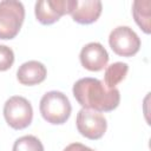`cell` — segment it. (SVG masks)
<instances>
[{
  "mask_svg": "<svg viewBox=\"0 0 151 151\" xmlns=\"http://www.w3.org/2000/svg\"><path fill=\"white\" fill-rule=\"evenodd\" d=\"M13 151H44L42 143L32 134L18 138L13 144Z\"/></svg>",
  "mask_w": 151,
  "mask_h": 151,
  "instance_id": "cell-13",
  "label": "cell"
},
{
  "mask_svg": "<svg viewBox=\"0 0 151 151\" xmlns=\"http://www.w3.org/2000/svg\"><path fill=\"white\" fill-rule=\"evenodd\" d=\"M111 50L120 57H132L140 48V39L129 26H118L113 28L109 37Z\"/></svg>",
  "mask_w": 151,
  "mask_h": 151,
  "instance_id": "cell-5",
  "label": "cell"
},
{
  "mask_svg": "<svg viewBox=\"0 0 151 151\" xmlns=\"http://www.w3.org/2000/svg\"><path fill=\"white\" fill-rule=\"evenodd\" d=\"M39 110L47 123L61 125L68 120L72 106L66 94L60 91H50L41 97Z\"/></svg>",
  "mask_w": 151,
  "mask_h": 151,
  "instance_id": "cell-2",
  "label": "cell"
},
{
  "mask_svg": "<svg viewBox=\"0 0 151 151\" xmlns=\"http://www.w3.org/2000/svg\"><path fill=\"white\" fill-rule=\"evenodd\" d=\"M25 20V7L15 0L0 1V39L11 40L18 35Z\"/></svg>",
  "mask_w": 151,
  "mask_h": 151,
  "instance_id": "cell-3",
  "label": "cell"
},
{
  "mask_svg": "<svg viewBox=\"0 0 151 151\" xmlns=\"http://www.w3.org/2000/svg\"><path fill=\"white\" fill-rule=\"evenodd\" d=\"M129 72V65L126 63L117 61L106 67L104 73V84L109 88H116V86L123 81Z\"/></svg>",
  "mask_w": 151,
  "mask_h": 151,
  "instance_id": "cell-12",
  "label": "cell"
},
{
  "mask_svg": "<svg viewBox=\"0 0 151 151\" xmlns=\"http://www.w3.org/2000/svg\"><path fill=\"white\" fill-rule=\"evenodd\" d=\"M14 63V52L6 45H0V72L7 71Z\"/></svg>",
  "mask_w": 151,
  "mask_h": 151,
  "instance_id": "cell-14",
  "label": "cell"
},
{
  "mask_svg": "<svg viewBox=\"0 0 151 151\" xmlns=\"http://www.w3.org/2000/svg\"><path fill=\"white\" fill-rule=\"evenodd\" d=\"M76 100L83 109L97 112H110L118 107L120 93L118 88H109L97 78H81L72 88Z\"/></svg>",
  "mask_w": 151,
  "mask_h": 151,
  "instance_id": "cell-1",
  "label": "cell"
},
{
  "mask_svg": "<svg viewBox=\"0 0 151 151\" xmlns=\"http://www.w3.org/2000/svg\"><path fill=\"white\" fill-rule=\"evenodd\" d=\"M79 59L86 70L98 72L106 67L109 53L100 42H88L81 48Z\"/></svg>",
  "mask_w": 151,
  "mask_h": 151,
  "instance_id": "cell-8",
  "label": "cell"
},
{
  "mask_svg": "<svg viewBox=\"0 0 151 151\" xmlns=\"http://www.w3.org/2000/svg\"><path fill=\"white\" fill-rule=\"evenodd\" d=\"M64 151H94V150L84 144H80V143H72V144L67 145L64 149Z\"/></svg>",
  "mask_w": 151,
  "mask_h": 151,
  "instance_id": "cell-15",
  "label": "cell"
},
{
  "mask_svg": "<svg viewBox=\"0 0 151 151\" xmlns=\"http://www.w3.org/2000/svg\"><path fill=\"white\" fill-rule=\"evenodd\" d=\"M151 1L150 0H136L132 5V14L136 24L143 29L144 33L151 32Z\"/></svg>",
  "mask_w": 151,
  "mask_h": 151,
  "instance_id": "cell-11",
  "label": "cell"
},
{
  "mask_svg": "<svg viewBox=\"0 0 151 151\" xmlns=\"http://www.w3.org/2000/svg\"><path fill=\"white\" fill-rule=\"evenodd\" d=\"M74 0H40L35 2L34 13L41 25H52L63 15L70 14Z\"/></svg>",
  "mask_w": 151,
  "mask_h": 151,
  "instance_id": "cell-7",
  "label": "cell"
},
{
  "mask_svg": "<svg viewBox=\"0 0 151 151\" xmlns=\"http://www.w3.org/2000/svg\"><path fill=\"white\" fill-rule=\"evenodd\" d=\"M76 124L78 132L83 137L91 140L100 139L107 129L105 117L100 112L87 109H81L77 113Z\"/></svg>",
  "mask_w": 151,
  "mask_h": 151,
  "instance_id": "cell-6",
  "label": "cell"
},
{
  "mask_svg": "<svg viewBox=\"0 0 151 151\" xmlns=\"http://www.w3.org/2000/svg\"><path fill=\"white\" fill-rule=\"evenodd\" d=\"M47 76L45 65L38 60H29L21 64L17 71V79L20 84L33 86L41 84Z\"/></svg>",
  "mask_w": 151,
  "mask_h": 151,
  "instance_id": "cell-10",
  "label": "cell"
},
{
  "mask_svg": "<svg viewBox=\"0 0 151 151\" xmlns=\"http://www.w3.org/2000/svg\"><path fill=\"white\" fill-rule=\"evenodd\" d=\"M4 117L12 129L24 130L32 123V105L26 98L21 96H13L8 98L4 105Z\"/></svg>",
  "mask_w": 151,
  "mask_h": 151,
  "instance_id": "cell-4",
  "label": "cell"
},
{
  "mask_svg": "<svg viewBox=\"0 0 151 151\" xmlns=\"http://www.w3.org/2000/svg\"><path fill=\"white\" fill-rule=\"evenodd\" d=\"M103 5L100 1L74 0V5L70 14L76 22L80 25H90L98 20Z\"/></svg>",
  "mask_w": 151,
  "mask_h": 151,
  "instance_id": "cell-9",
  "label": "cell"
}]
</instances>
